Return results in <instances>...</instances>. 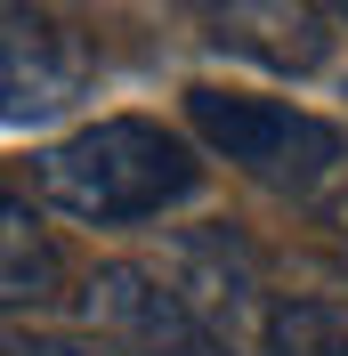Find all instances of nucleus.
I'll list each match as a JSON object with an SVG mask.
<instances>
[{
	"instance_id": "1",
	"label": "nucleus",
	"mask_w": 348,
	"mask_h": 356,
	"mask_svg": "<svg viewBox=\"0 0 348 356\" xmlns=\"http://www.w3.org/2000/svg\"><path fill=\"white\" fill-rule=\"evenodd\" d=\"M195 186H203V154L146 113L81 122L73 138L33 154V195L81 227H146L178 202H195Z\"/></svg>"
},
{
	"instance_id": "2",
	"label": "nucleus",
	"mask_w": 348,
	"mask_h": 356,
	"mask_svg": "<svg viewBox=\"0 0 348 356\" xmlns=\"http://www.w3.org/2000/svg\"><path fill=\"white\" fill-rule=\"evenodd\" d=\"M187 122H195V138L227 170H243L251 186H267L283 202H300L308 219L348 186V130L324 122V113H308V106L203 81V89H187Z\"/></svg>"
},
{
	"instance_id": "3",
	"label": "nucleus",
	"mask_w": 348,
	"mask_h": 356,
	"mask_svg": "<svg viewBox=\"0 0 348 356\" xmlns=\"http://www.w3.org/2000/svg\"><path fill=\"white\" fill-rule=\"evenodd\" d=\"M154 267H162V275L178 284V300L195 308L211 356H267L283 291L267 284V259L243 243L235 227H187V235L162 243Z\"/></svg>"
},
{
	"instance_id": "4",
	"label": "nucleus",
	"mask_w": 348,
	"mask_h": 356,
	"mask_svg": "<svg viewBox=\"0 0 348 356\" xmlns=\"http://www.w3.org/2000/svg\"><path fill=\"white\" fill-rule=\"evenodd\" d=\"M81 324L113 348H138V356H211L195 308L178 300V284L162 275L154 259H106L81 275Z\"/></svg>"
},
{
	"instance_id": "5",
	"label": "nucleus",
	"mask_w": 348,
	"mask_h": 356,
	"mask_svg": "<svg viewBox=\"0 0 348 356\" xmlns=\"http://www.w3.org/2000/svg\"><path fill=\"white\" fill-rule=\"evenodd\" d=\"M89 57L73 49V33H57L49 17H33L24 0H8V41H0V122L8 130H41L57 113L81 106Z\"/></svg>"
},
{
	"instance_id": "6",
	"label": "nucleus",
	"mask_w": 348,
	"mask_h": 356,
	"mask_svg": "<svg viewBox=\"0 0 348 356\" xmlns=\"http://www.w3.org/2000/svg\"><path fill=\"white\" fill-rule=\"evenodd\" d=\"M211 49L260 73H316L332 57L324 0H211Z\"/></svg>"
},
{
	"instance_id": "7",
	"label": "nucleus",
	"mask_w": 348,
	"mask_h": 356,
	"mask_svg": "<svg viewBox=\"0 0 348 356\" xmlns=\"http://www.w3.org/2000/svg\"><path fill=\"white\" fill-rule=\"evenodd\" d=\"M57 284H65V259H57V243H49V227L33 219L24 195H8L0 202V300H8V316L49 308Z\"/></svg>"
},
{
	"instance_id": "8",
	"label": "nucleus",
	"mask_w": 348,
	"mask_h": 356,
	"mask_svg": "<svg viewBox=\"0 0 348 356\" xmlns=\"http://www.w3.org/2000/svg\"><path fill=\"white\" fill-rule=\"evenodd\" d=\"M267 356H348V300H316V291H283L276 340Z\"/></svg>"
},
{
	"instance_id": "9",
	"label": "nucleus",
	"mask_w": 348,
	"mask_h": 356,
	"mask_svg": "<svg viewBox=\"0 0 348 356\" xmlns=\"http://www.w3.org/2000/svg\"><path fill=\"white\" fill-rule=\"evenodd\" d=\"M8 356H122L113 340H97V332H8Z\"/></svg>"
},
{
	"instance_id": "10",
	"label": "nucleus",
	"mask_w": 348,
	"mask_h": 356,
	"mask_svg": "<svg viewBox=\"0 0 348 356\" xmlns=\"http://www.w3.org/2000/svg\"><path fill=\"white\" fill-rule=\"evenodd\" d=\"M316 227L332 235V251H340V267H348V186H340V195L324 202V211H316Z\"/></svg>"
},
{
	"instance_id": "11",
	"label": "nucleus",
	"mask_w": 348,
	"mask_h": 356,
	"mask_svg": "<svg viewBox=\"0 0 348 356\" xmlns=\"http://www.w3.org/2000/svg\"><path fill=\"white\" fill-rule=\"evenodd\" d=\"M332 8H340V17H348V0H332Z\"/></svg>"
}]
</instances>
